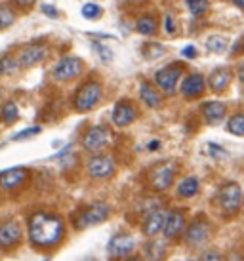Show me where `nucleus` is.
Returning a JSON list of instances; mask_svg holds the SVG:
<instances>
[{
    "label": "nucleus",
    "instance_id": "obj_1",
    "mask_svg": "<svg viewBox=\"0 0 244 261\" xmlns=\"http://www.w3.org/2000/svg\"><path fill=\"white\" fill-rule=\"evenodd\" d=\"M27 237L36 250H52L65 239L63 218L50 210H35L27 218Z\"/></svg>",
    "mask_w": 244,
    "mask_h": 261
},
{
    "label": "nucleus",
    "instance_id": "obj_2",
    "mask_svg": "<svg viewBox=\"0 0 244 261\" xmlns=\"http://www.w3.org/2000/svg\"><path fill=\"white\" fill-rule=\"evenodd\" d=\"M113 214V208L109 206L107 202L103 200H95V202L84 204L72 218V227L77 231H82V229H90V227H95L100 223H105Z\"/></svg>",
    "mask_w": 244,
    "mask_h": 261
},
{
    "label": "nucleus",
    "instance_id": "obj_3",
    "mask_svg": "<svg viewBox=\"0 0 244 261\" xmlns=\"http://www.w3.org/2000/svg\"><path fill=\"white\" fill-rule=\"evenodd\" d=\"M215 206L223 218H235L242 208V189L237 181H225L215 193Z\"/></svg>",
    "mask_w": 244,
    "mask_h": 261
},
{
    "label": "nucleus",
    "instance_id": "obj_4",
    "mask_svg": "<svg viewBox=\"0 0 244 261\" xmlns=\"http://www.w3.org/2000/svg\"><path fill=\"white\" fill-rule=\"evenodd\" d=\"M212 231H214V227L210 223V219L201 214V216H194L191 221H187L181 240L189 248H202L206 246V242L212 239Z\"/></svg>",
    "mask_w": 244,
    "mask_h": 261
},
{
    "label": "nucleus",
    "instance_id": "obj_5",
    "mask_svg": "<svg viewBox=\"0 0 244 261\" xmlns=\"http://www.w3.org/2000/svg\"><path fill=\"white\" fill-rule=\"evenodd\" d=\"M176 174H178V164L172 160H164L157 166H153L147 174V185L153 189L155 193H164L172 187L176 181Z\"/></svg>",
    "mask_w": 244,
    "mask_h": 261
},
{
    "label": "nucleus",
    "instance_id": "obj_6",
    "mask_svg": "<svg viewBox=\"0 0 244 261\" xmlns=\"http://www.w3.org/2000/svg\"><path fill=\"white\" fill-rule=\"evenodd\" d=\"M23 227L14 218H6L0 221V252L10 254L21 246Z\"/></svg>",
    "mask_w": 244,
    "mask_h": 261
},
{
    "label": "nucleus",
    "instance_id": "obj_7",
    "mask_svg": "<svg viewBox=\"0 0 244 261\" xmlns=\"http://www.w3.org/2000/svg\"><path fill=\"white\" fill-rule=\"evenodd\" d=\"M134 250H136V239L128 231L115 232L107 242V254L111 259H126L134 255Z\"/></svg>",
    "mask_w": 244,
    "mask_h": 261
},
{
    "label": "nucleus",
    "instance_id": "obj_8",
    "mask_svg": "<svg viewBox=\"0 0 244 261\" xmlns=\"http://www.w3.org/2000/svg\"><path fill=\"white\" fill-rule=\"evenodd\" d=\"M86 172L88 175L92 177V179H109L111 175L116 172V162L113 156H109V154H93L92 159L88 160L86 164Z\"/></svg>",
    "mask_w": 244,
    "mask_h": 261
},
{
    "label": "nucleus",
    "instance_id": "obj_9",
    "mask_svg": "<svg viewBox=\"0 0 244 261\" xmlns=\"http://www.w3.org/2000/svg\"><path fill=\"white\" fill-rule=\"evenodd\" d=\"M82 69H84V61L82 59L75 58V56H65V58H61L54 65L52 76H54V80H58V82H67V80L77 79L82 73Z\"/></svg>",
    "mask_w": 244,
    "mask_h": 261
},
{
    "label": "nucleus",
    "instance_id": "obj_10",
    "mask_svg": "<svg viewBox=\"0 0 244 261\" xmlns=\"http://www.w3.org/2000/svg\"><path fill=\"white\" fill-rule=\"evenodd\" d=\"M166 214H168V210L162 208V206H153V208H149V210L145 212L143 219H141V232H143V237L155 239L157 234L162 232Z\"/></svg>",
    "mask_w": 244,
    "mask_h": 261
},
{
    "label": "nucleus",
    "instance_id": "obj_11",
    "mask_svg": "<svg viewBox=\"0 0 244 261\" xmlns=\"http://www.w3.org/2000/svg\"><path fill=\"white\" fill-rule=\"evenodd\" d=\"M181 74H183L181 63H170L168 67H162L160 71L155 73V82H157V86L160 88L166 95H174Z\"/></svg>",
    "mask_w": 244,
    "mask_h": 261
},
{
    "label": "nucleus",
    "instance_id": "obj_12",
    "mask_svg": "<svg viewBox=\"0 0 244 261\" xmlns=\"http://www.w3.org/2000/svg\"><path fill=\"white\" fill-rule=\"evenodd\" d=\"M101 84L100 82H86L84 86H80V90L75 95V109L79 113H86V111L93 109L97 101L101 99Z\"/></svg>",
    "mask_w": 244,
    "mask_h": 261
},
{
    "label": "nucleus",
    "instance_id": "obj_13",
    "mask_svg": "<svg viewBox=\"0 0 244 261\" xmlns=\"http://www.w3.org/2000/svg\"><path fill=\"white\" fill-rule=\"evenodd\" d=\"M109 143H111V134H109L105 126H92V128H88L84 138H82V147L88 152H93V154H100Z\"/></svg>",
    "mask_w": 244,
    "mask_h": 261
},
{
    "label": "nucleus",
    "instance_id": "obj_14",
    "mask_svg": "<svg viewBox=\"0 0 244 261\" xmlns=\"http://www.w3.org/2000/svg\"><path fill=\"white\" fill-rule=\"evenodd\" d=\"M187 227V214L185 210L181 208H174V210H168L166 214V221H164V229H162V234H164L166 240H176L181 239V234Z\"/></svg>",
    "mask_w": 244,
    "mask_h": 261
},
{
    "label": "nucleus",
    "instance_id": "obj_15",
    "mask_svg": "<svg viewBox=\"0 0 244 261\" xmlns=\"http://www.w3.org/2000/svg\"><path fill=\"white\" fill-rule=\"evenodd\" d=\"M29 179V170L23 166H15L10 168V170H4L0 172V189L2 191H15L19 189L23 183Z\"/></svg>",
    "mask_w": 244,
    "mask_h": 261
},
{
    "label": "nucleus",
    "instance_id": "obj_16",
    "mask_svg": "<svg viewBox=\"0 0 244 261\" xmlns=\"http://www.w3.org/2000/svg\"><path fill=\"white\" fill-rule=\"evenodd\" d=\"M137 118V107L128 99H122L115 105L113 109V122L118 128H126Z\"/></svg>",
    "mask_w": 244,
    "mask_h": 261
},
{
    "label": "nucleus",
    "instance_id": "obj_17",
    "mask_svg": "<svg viewBox=\"0 0 244 261\" xmlns=\"http://www.w3.org/2000/svg\"><path fill=\"white\" fill-rule=\"evenodd\" d=\"M44 58H46V46H42V44H33V46H27V48L21 50V54H19V65L33 67L36 63H40Z\"/></svg>",
    "mask_w": 244,
    "mask_h": 261
},
{
    "label": "nucleus",
    "instance_id": "obj_18",
    "mask_svg": "<svg viewBox=\"0 0 244 261\" xmlns=\"http://www.w3.org/2000/svg\"><path fill=\"white\" fill-rule=\"evenodd\" d=\"M204 92V76L199 73L189 74L181 80V94L183 97H199Z\"/></svg>",
    "mask_w": 244,
    "mask_h": 261
},
{
    "label": "nucleus",
    "instance_id": "obj_19",
    "mask_svg": "<svg viewBox=\"0 0 244 261\" xmlns=\"http://www.w3.org/2000/svg\"><path fill=\"white\" fill-rule=\"evenodd\" d=\"M199 191H201V181H199L197 175H185L176 185V193L180 198H194L199 195Z\"/></svg>",
    "mask_w": 244,
    "mask_h": 261
},
{
    "label": "nucleus",
    "instance_id": "obj_20",
    "mask_svg": "<svg viewBox=\"0 0 244 261\" xmlns=\"http://www.w3.org/2000/svg\"><path fill=\"white\" fill-rule=\"evenodd\" d=\"M202 115L206 118L208 124H217L222 122V118L225 116V105L222 101H206L202 103Z\"/></svg>",
    "mask_w": 244,
    "mask_h": 261
},
{
    "label": "nucleus",
    "instance_id": "obj_21",
    "mask_svg": "<svg viewBox=\"0 0 244 261\" xmlns=\"http://www.w3.org/2000/svg\"><path fill=\"white\" fill-rule=\"evenodd\" d=\"M229 82H231L229 69H215L214 73L208 76V86L214 92H223L225 88L229 86Z\"/></svg>",
    "mask_w": 244,
    "mask_h": 261
},
{
    "label": "nucleus",
    "instance_id": "obj_22",
    "mask_svg": "<svg viewBox=\"0 0 244 261\" xmlns=\"http://www.w3.org/2000/svg\"><path fill=\"white\" fill-rule=\"evenodd\" d=\"M139 95H141V99L145 101V105H147V107H153V109L162 103L160 94H158L151 84H147V82H141V84H139Z\"/></svg>",
    "mask_w": 244,
    "mask_h": 261
},
{
    "label": "nucleus",
    "instance_id": "obj_23",
    "mask_svg": "<svg viewBox=\"0 0 244 261\" xmlns=\"http://www.w3.org/2000/svg\"><path fill=\"white\" fill-rule=\"evenodd\" d=\"M17 118H19V111L14 101H6L0 107V120L4 124H14L17 122Z\"/></svg>",
    "mask_w": 244,
    "mask_h": 261
},
{
    "label": "nucleus",
    "instance_id": "obj_24",
    "mask_svg": "<svg viewBox=\"0 0 244 261\" xmlns=\"http://www.w3.org/2000/svg\"><path fill=\"white\" fill-rule=\"evenodd\" d=\"M166 254V246L164 244H160L157 240H151V242H147V246H145V257L149 261H162Z\"/></svg>",
    "mask_w": 244,
    "mask_h": 261
},
{
    "label": "nucleus",
    "instance_id": "obj_25",
    "mask_svg": "<svg viewBox=\"0 0 244 261\" xmlns=\"http://www.w3.org/2000/svg\"><path fill=\"white\" fill-rule=\"evenodd\" d=\"M136 31L139 35L149 37V35H153V33L157 31V19H155L153 15H141L136 23Z\"/></svg>",
    "mask_w": 244,
    "mask_h": 261
},
{
    "label": "nucleus",
    "instance_id": "obj_26",
    "mask_svg": "<svg viewBox=\"0 0 244 261\" xmlns=\"http://www.w3.org/2000/svg\"><path fill=\"white\" fill-rule=\"evenodd\" d=\"M227 132L233 134V136H238V138H244V113H238V115H233L227 120Z\"/></svg>",
    "mask_w": 244,
    "mask_h": 261
},
{
    "label": "nucleus",
    "instance_id": "obj_27",
    "mask_svg": "<svg viewBox=\"0 0 244 261\" xmlns=\"http://www.w3.org/2000/svg\"><path fill=\"white\" fill-rule=\"evenodd\" d=\"M17 61L12 56H4L0 58V76H8V74H14L17 71Z\"/></svg>",
    "mask_w": 244,
    "mask_h": 261
},
{
    "label": "nucleus",
    "instance_id": "obj_28",
    "mask_svg": "<svg viewBox=\"0 0 244 261\" xmlns=\"http://www.w3.org/2000/svg\"><path fill=\"white\" fill-rule=\"evenodd\" d=\"M164 54V46H160L157 42H151V44H145L143 46V56L147 59H157L160 58Z\"/></svg>",
    "mask_w": 244,
    "mask_h": 261
},
{
    "label": "nucleus",
    "instance_id": "obj_29",
    "mask_svg": "<svg viewBox=\"0 0 244 261\" xmlns=\"http://www.w3.org/2000/svg\"><path fill=\"white\" fill-rule=\"evenodd\" d=\"M189 12L194 15H201L208 10V0H185Z\"/></svg>",
    "mask_w": 244,
    "mask_h": 261
},
{
    "label": "nucleus",
    "instance_id": "obj_30",
    "mask_svg": "<svg viewBox=\"0 0 244 261\" xmlns=\"http://www.w3.org/2000/svg\"><path fill=\"white\" fill-rule=\"evenodd\" d=\"M206 48L215 51V54H222V51L227 48V42H225V38H222V37H210L208 40H206Z\"/></svg>",
    "mask_w": 244,
    "mask_h": 261
},
{
    "label": "nucleus",
    "instance_id": "obj_31",
    "mask_svg": "<svg viewBox=\"0 0 244 261\" xmlns=\"http://www.w3.org/2000/svg\"><path fill=\"white\" fill-rule=\"evenodd\" d=\"M80 12H82V15H84L86 19H97L101 15V8L97 6V4H93V2H86Z\"/></svg>",
    "mask_w": 244,
    "mask_h": 261
},
{
    "label": "nucleus",
    "instance_id": "obj_32",
    "mask_svg": "<svg viewBox=\"0 0 244 261\" xmlns=\"http://www.w3.org/2000/svg\"><path fill=\"white\" fill-rule=\"evenodd\" d=\"M14 12L8 6H0V29H6L14 23Z\"/></svg>",
    "mask_w": 244,
    "mask_h": 261
},
{
    "label": "nucleus",
    "instance_id": "obj_33",
    "mask_svg": "<svg viewBox=\"0 0 244 261\" xmlns=\"http://www.w3.org/2000/svg\"><path fill=\"white\" fill-rule=\"evenodd\" d=\"M40 134V126H33V128H27V130H21L19 134L14 136V141H21V139H31Z\"/></svg>",
    "mask_w": 244,
    "mask_h": 261
},
{
    "label": "nucleus",
    "instance_id": "obj_34",
    "mask_svg": "<svg viewBox=\"0 0 244 261\" xmlns=\"http://www.w3.org/2000/svg\"><path fill=\"white\" fill-rule=\"evenodd\" d=\"M199 261H225L223 255L217 252V250H204L199 257Z\"/></svg>",
    "mask_w": 244,
    "mask_h": 261
},
{
    "label": "nucleus",
    "instance_id": "obj_35",
    "mask_svg": "<svg viewBox=\"0 0 244 261\" xmlns=\"http://www.w3.org/2000/svg\"><path fill=\"white\" fill-rule=\"evenodd\" d=\"M93 48H95V51H97V54H100L101 56V59H103V61H111V59H113V54H111V50H109L107 46H103V44H97V42H93Z\"/></svg>",
    "mask_w": 244,
    "mask_h": 261
},
{
    "label": "nucleus",
    "instance_id": "obj_36",
    "mask_svg": "<svg viewBox=\"0 0 244 261\" xmlns=\"http://www.w3.org/2000/svg\"><path fill=\"white\" fill-rule=\"evenodd\" d=\"M208 152L214 156V159H223V156H227V152H225V149H222V147L214 145V143H208Z\"/></svg>",
    "mask_w": 244,
    "mask_h": 261
},
{
    "label": "nucleus",
    "instance_id": "obj_37",
    "mask_svg": "<svg viewBox=\"0 0 244 261\" xmlns=\"http://www.w3.org/2000/svg\"><path fill=\"white\" fill-rule=\"evenodd\" d=\"M223 259L225 261H244V254L240 252V250H231Z\"/></svg>",
    "mask_w": 244,
    "mask_h": 261
},
{
    "label": "nucleus",
    "instance_id": "obj_38",
    "mask_svg": "<svg viewBox=\"0 0 244 261\" xmlns=\"http://www.w3.org/2000/svg\"><path fill=\"white\" fill-rule=\"evenodd\" d=\"M40 10H42L46 15H50V17H58V15H59L58 10H56V8H52L50 4H42V6H40Z\"/></svg>",
    "mask_w": 244,
    "mask_h": 261
},
{
    "label": "nucleus",
    "instance_id": "obj_39",
    "mask_svg": "<svg viewBox=\"0 0 244 261\" xmlns=\"http://www.w3.org/2000/svg\"><path fill=\"white\" fill-rule=\"evenodd\" d=\"M164 25H166V31H168L170 35H174V33H176V27H174L172 15H166V17H164Z\"/></svg>",
    "mask_w": 244,
    "mask_h": 261
},
{
    "label": "nucleus",
    "instance_id": "obj_40",
    "mask_svg": "<svg viewBox=\"0 0 244 261\" xmlns=\"http://www.w3.org/2000/svg\"><path fill=\"white\" fill-rule=\"evenodd\" d=\"M181 54H183L185 58H197V50H194V46H185Z\"/></svg>",
    "mask_w": 244,
    "mask_h": 261
},
{
    "label": "nucleus",
    "instance_id": "obj_41",
    "mask_svg": "<svg viewBox=\"0 0 244 261\" xmlns=\"http://www.w3.org/2000/svg\"><path fill=\"white\" fill-rule=\"evenodd\" d=\"M12 2H14V4H17V6H21V8H31L36 0H12Z\"/></svg>",
    "mask_w": 244,
    "mask_h": 261
},
{
    "label": "nucleus",
    "instance_id": "obj_42",
    "mask_svg": "<svg viewBox=\"0 0 244 261\" xmlns=\"http://www.w3.org/2000/svg\"><path fill=\"white\" fill-rule=\"evenodd\" d=\"M122 261H145L141 255H130V257H126V259H122Z\"/></svg>",
    "mask_w": 244,
    "mask_h": 261
},
{
    "label": "nucleus",
    "instance_id": "obj_43",
    "mask_svg": "<svg viewBox=\"0 0 244 261\" xmlns=\"http://www.w3.org/2000/svg\"><path fill=\"white\" fill-rule=\"evenodd\" d=\"M238 79H240V82L244 84V65H240V69H238Z\"/></svg>",
    "mask_w": 244,
    "mask_h": 261
},
{
    "label": "nucleus",
    "instance_id": "obj_44",
    "mask_svg": "<svg viewBox=\"0 0 244 261\" xmlns=\"http://www.w3.org/2000/svg\"><path fill=\"white\" fill-rule=\"evenodd\" d=\"M235 6H238V8H244V0H231Z\"/></svg>",
    "mask_w": 244,
    "mask_h": 261
},
{
    "label": "nucleus",
    "instance_id": "obj_45",
    "mask_svg": "<svg viewBox=\"0 0 244 261\" xmlns=\"http://www.w3.org/2000/svg\"><path fill=\"white\" fill-rule=\"evenodd\" d=\"M157 147H158V141H153L151 145H149V149H157Z\"/></svg>",
    "mask_w": 244,
    "mask_h": 261
},
{
    "label": "nucleus",
    "instance_id": "obj_46",
    "mask_svg": "<svg viewBox=\"0 0 244 261\" xmlns=\"http://www.w3.org/2000/svg\"><path fill=\"white\" fill-rule=\"evenodd\" d=\"M242 206H244V193H242Z\"/></svg>",
    "mask_w": 244,
    "mask_h": 261
},
{
    "label": "nucleus",
    "instance_id": "obj_47",
    "mask_svg": "<svg viewBox=\"0 0 244 261\" xmlns=\"http://www.w3.org/2000/svg\"><path fill=\"white\" fill-rule=\"evenodd\" d=\"M0 95H2V90H0Z\"/></svg>",
    "mask_w": 244,
    "mask_h": 261
}]
</instances>
